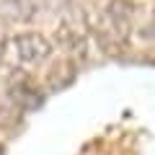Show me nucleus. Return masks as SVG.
<instances>
[{
    "label": "nucleus",
    "mask_w": 155,
    "mask_h": 155,
    "mask_svg": "<svg viewBox=\"0 0 155 155\" xmlns=\"http://www.w3.org/2000/svg\"><path fill=\"white\" fill-rule=\"evenodd\" d=\"M11 47L21 65H36L44 57H49V52H52V44L41 34H18L11 41Z\"/></svg>",
    "instance_id": "nucleus-1"
},
{
    "label": "nucleus",
    "mask_w": 155,
    "mask_h": 155,
    "mask_svg": "<svg viewBox=\"0 0 155 155\" xmlns=\"http://www.w3.org/2000/svg\"><path fill=\"white\" fill-rule=\"evenodd\" d=\"M8 98H11L18 109H36V106H41V93H39V88L23 75L8 83Z\"/></svg>",
    "instance_id": "nucleus-2"
},
{
    "label": "nucleus",
    "mask_w": 155,
    "mask_h": 155,
    "mask_svg": "<svg viewBox=\"0 0 155 155\" xmlns=\"http://www.w3.org/2000/svg\"><path fill=\"white\" fill-rule=\"evenodd\" d=\"M18 122V106L11 98H0V127L11 129Z\"/></svg>",
    "instance_id": "nucleus-3"
},
{
    "label": "nucleus",
    "mask_w": 155,
    "mask_h": 155,
    "mask_svg": "<svg viewBox=\"0 0 155 155\" xmlns=\"http://www.w3.org/2000/svg\"><path fill=\"white\" fill-rule=\"evenodd\" d=\"M3 49H5V47H3V41H0V57H3Z\"/></svg>",
    "instance_id": "nucleus-4"
},
{
    "label": "nucleus",
    "mask_w": 155,
    "mask_h": 155,
    "mask_svg": "<svg viewBox=\"0 0 155 155\" xmlns=\"http://www.w3.org/2000/svg\"><path fill=\"white\" fill-rule=\"evenodd\" d=\"M0 155H5V150H3V145H0Z\"/></svg>",
    "instance_id": "nucleus-5"
}]
</instances>
